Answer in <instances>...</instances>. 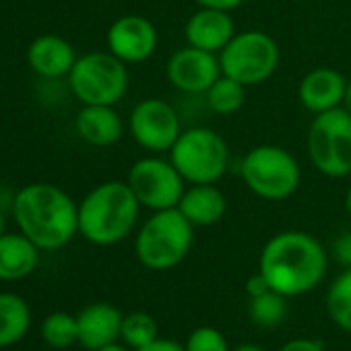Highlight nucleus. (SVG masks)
<instances>
[{
	"label": "nucleus",
	"instance_id": "9d476101",
	"mask_svg": "<svg viewBox=\"0 0 351 351\" xmlns=\"http://www.w3.org/2000/svg\"><path fill=\"white\" fill-rule=\"evenodd\" d=\"M184 178L169 159L143 157L128 169L126 184L141 207L151 211L176 209L186 191Z\"/></svg>",
	"mask_w": 351,
	"mask_h": 351
},
{
	"label": "nucleus",
	"instance_id": "f3484780",
	"mask_svg": "<svg viewBox=\"0 0 351 351\" xmlns=\"http://www.w3.org/2000/svg\"><path fill=\"white\" fill-rule=\"evenodd\" d=\"M75 48L60 36L46 34L36 38L27 48V62L44 79H62L69 77L77 62Z\"/></svg>",
	"mask_w": 351,
	"mask_h": 351
},
{
	"label": "nucleus",
	"instance_id": "ddd939ff",
	"mask_svg": "<svg viewBox=\"0 0 351 351\" xmlns=\"http://www.w3.org/2000/svg\"><path fill=\"white\" fill-rule=\"evenodd\" d=\"M108 52L124 64H138L149 60L157 50V29L143 15H124L116 19L106 36Z\"/></svg>",
	"mask_w": 351,
	"mask_h": 351
},
{
	"label": "nucleus",
	"instance_id": "473e14b6",
	"mask_svg": "<svg viewBox=\"0 0 351 351\" xmlns=\"http://www.w3.org/2000/svg\"><path fill=\"white\" fill-rule=\"evenodd\" d=\"M232 351H265L261 345H254V343H242L238 347H234Z\"/></svg>",
	"mask_w": 351,
	"mask_h": 351
},
{
	"label": "nucleus",
	"instance_id": "2f4dec72",
	"mask_svg": "<svg viewBox=\"0 0 351 351\" xmlns=\"http://www.w3.org/2000/svg\"><path fill=\"white\" fill-rule=\"evenodd\" d=\"M269 289H271V287H269L267 279H265L261 273L252 275V277L246 281V293H248L250 298H256V295H261V293H265V291H269Z\"/></svg>",
	"mask_w": 351,
	"mask_h": 351
},
{
	"label": "nucleus",
	"instance_id": "393cba45",
	"mask_svg": "<svg viewBox=\"0 0 351 351\" xmlns=\"http://www.w3.org/2000/svg\"><path fill=\"white\" fill-rule=\"evenodd\" d=\"M40 332L46 345L54 349H69L75 343H79L77 316L69 312H52L44 318Z\"/></svg>",
	"mask_w": 351,
	"mask_h": 351
},
{
	"label": "nucleus",
	"instance_id": "bb28decb",
	"mask_svg": "<svg viewBox=\"0 0 351 351\" xmlns=\"http://www.w3.org/2000/svg\"><path fill=\"white\" fill-rule=\"evenodd\" d=\"M186 351H232L223 332L217 330L215 326H199L195 328L186 343H184Z\"/></svg>",
	"mask_w": 351,
	"mask_h": 351
},
{
	"label": "nucleus",
	"instance_id": "2eb2a0df",
	"mask_svg": "<svg viewBox=\"0 0 351 351\" xmlns=\"http://www.w3.org/2000/svg\"><path fill=\"white\" fill-rule=\"evenodd\" d=\"M124 314L108 302H95L85 306L77 314L79 345L87 351L101 349L106 345L118 343L122 330Z\"/></svg>",
	"mask_w": 351,
	"mask_h": 351
},
{
	"label": "nucleus",
	"instance_id": "aec40b11",
	"mask_svg": "<svg viewBox=\"0 0 351 351\" xmlns=\"http://www.w3.org/2000/svg\"><path fill=\"white\" fill-rule=\"evenodd\" d=\"M226 195L215 184H191L178 203V211L195 228L215 226L226 215Z\"/></svg>",
	"mask_w": 351,
	"mask_h": 351
},
{
	"label": "nucleus",
	"instance_id": "5701e85b",
	"mask_svg": "<svg viewBox=\"0 0 351 351\" xmlns=\"http://www.w3.org/2000/svg\"><path fill=\"white\" fill-rule=\"evenodd\" d=\"M328 318L341 328L351 332V269L343 271L326 291Z\"/></svg>",
	"mask_w": 351,
	"mask_h": 351
},
{
	"label": "nucleus",
	"instance_id": "f704fd0d",
	"mask_svg": "<svg viewBox=\"0 0 351 351\" xmlns=\"http://www.w3.org/2000/svg\"><path fill=\"white\" fill-rule=\"evenodd\" d=\"M343 108L351 114V81L347 83V91H345V99H343Z\"/></svg>",
	"mask_w": 351,
	"mask_h": 351
},
{
	"label": "nucleus",
	"instance_id": "dca6fc26",
	"mask_svg": "<svg viewBox=\"0 0 351 351\" xmlns=\"http://www.w3.org/2000/svg\"><path fill=\"white\" fill-rule=\"evenodd\" d=\"M345 77L328 66H320L304 75L298 87V97L302 106L312 114H322L343 106L347 91Z\"/></svg>",
	"mask_w": 351,
	"mask_h": 351
},
{
	"label": "nucleus",
	"instance_id": "0eeeda50",
	"mask_svg": "<svg viewBox=\"0 0 351 351\" xmlns=\"http://www.w3.org/2000/svg\"><path fill=\"white\" fill-rule=\"evenodd\" d=\"M310 163L326 178H345L351 173V114L341 106L314 114L308 128Z\"/></svg>",
	"mask_w": 351,
	"mask_h": 351
},
{
	"label": "nucleus",
	"instance_id": "f257e3e1",
	"mask_svg": "<svg viewBox=\"0 0 351 351\" xmlns=\"http://www.w3.org/2000/svg\"><path fill=\"white\" fill-rule=\"evenodd\" d=\"M328 269L324 246L310 234L289 230L273 236L261 250L258 273L269 287L285 298H295L320 285Z\"/></svg>",
	"mask_w": 351,
	"mask_h": 351
},
{
	"label": "nucleus",
	"instance_id": "b1692460",
	"mask_svg": "<svg viewBox=\"0 0 351 351\" xmlns=\"http://www.w3.org/2000/svg\"><path fill=\"white\" fill-rule=\"evenodd\" d=\"M157 339H159V330H157V322H155V318L151 314H147V312L124 314L120 341L128 349H132V351L143 349V347L151 345Z\"/></svg>",
	"mask_w": 351,
	"mask_h": 351
},
{
	"label": "nucleus",
	"instance_id": "c9c22d12",
	"mask_svg": "<svg viewBox=\"0 0 351 351\" xmlns=\"http://www.w3.org/2000/svg\"><path fill=\"white\" fill-rule=\"evenodd\" d=\"M7 234V217L3 213V209H0V236Z\"/></svg>",
	"mask_w": 351,
	"mask_h": 351
},
{
	"label": "nucleus",
	"instance_id": "72a5a7b5",
	"mask_svg": "<svg viewBox=\"0 0 351 351\" xmlns=\"http://www.w3.org/2000/svg\"><path fill=\"white\" fill-rule=\"evenodd\" d=\"M95 351H132V349H128L124 343H122V345H120V343H112V345H106V347L95 349Z\"/></svg>",
	"mask_w": 351,
	"mask_h": 351
},
{
	"label": "nucleus",
	"instance_id": "6ab92c4d",
	"mask_svg": "<svg viewBox=\"0 0 351 351\" xmlns=\"http://www.w3.org/2000/svg\"><path fill=\"white\" fill-rule=\"evenodd\" d=\"M40 248L25 234L0 236V281H21L29 277L40 263Z\"/></svg>",
	"mask_w": 351,
	"mask_h": 351
},
{
	"label": "nucleus",
	"instance_id": "9b49d317",
	"mask_svg": "<svg viewBox=\"0 0 351 351\" xmlns=\"http://www.w3.org/2000/svg\"><path fill=\"white\" fill-rule=\"evenodd\" d=\"M128 130L136 145L151 153H163L182 134V122L171 104L159 97L138 101L128 118Z\"/></svg>",
	"mask_w": 351,
	"mask_h": 351
},
{
	"label": "nucleus",
	"instance_id": "4468645a",
	"mask_svg": "<svg viewBox=\"0 0 351 351\" xmlns=\"http://www.w3.org/2000/svg\"><path fill=\"white\" fill-rule=\"evenodd\" d=\"M236 34H238L236 23L230 11L207 9V7H199V11L193 13L184 25V36L189 46L201 48L205 52H213L217 56L232 42Z\"/></svg>",
	"mask_w": 351,
	"mask_h": 351
},
{
	"label": "nucleus",
	"instance_id": "1a4fd4ad",
	"mask_svg": "<svg viewBox=\"0 0 351 351\" xmlns=\"http://www.w3.org/2000/svg\"><path fill=\"white\" fill-rule=\"evenodd\" d=\"M221 73L246 87L265 83L279 64L277 42L258 29L240 32L219 52Z\"/></svg>",
	"mask_w": 351,
	"mask_h": 351
},
{
	"label": "nucleus",
	"instance_id": "4be33fe9",
	"mask_svg": "<svg viewBox=\"0 0 351 351\" xmlns=\"http://www.w3.org/2000/svg\"><path fill=\"white\" fill-rule=\"evenodd\" d=\"M207 97V106L213 114L219 116H230L236 114L244 101H246V85H242L240 81L221 75L205 93Z\"/></svg>",
	"mask_w": 351,
	"mask_h": 351
},
{
	"label": "nucleus",
	"instance_id": "412c9836",
	"mask_svg": "<svg viewBox=\"0 0 351 351\" xmlns=\"http://www.w3.org/2000/svg\"><path fill=\"white\" fill-rule=\"evenodd\" d=\"M32 326L29 304L17 295L3 291L0 293V349H7L19 343Z\"/></svg>",
	"mask_w": 351,
	"mask_h": 351
},
{
	"label": "nucleus",
	"instance_id": "7c9ffc66",
	"mask_svg": "<svg viewBox=\"0 0 351 351\" xmlns=\"http://www.w3.org/2000/svg\"><path fill=\"white\" fill-rule=\"evenodd\" d=\"M136 351H186L184 345H180L178 341H171V339H157L153 341L151 345L143 347V349H136Z\"/></svg>",
	"mask_w": 351,
	"mask_h": 351
},
{
	"label": "nucleus",
	"instance_id": "a211bd4d",
	"mask_svg": "<svg viewBox=\"0 0 351 351\" xmlns=\"http://www.w3.org/2000/svg\"><path fill=\"white\" fill-rule=\"evenodd\" d=\"M75 126L79 136L91 147H112L124 132V122L114 106H83Z\"/></svg>",
	"mask_w": 351,
	"mask_h": 351
},
{
	"label": "nucleus",
	"instance_id": "7ed1b4c3",
	"mask_svg": "<svg viewBox=\"0 0 351 351\" xmlns=\"http://www.w3.org/2000/svg\"><path fill=\"white\" fill-rule=\"evenodd\" d=\"M141 213V203L126 182H104L79 203V234L95 246H114L126 240Z\"/></svg>",
	"mask_w": 351,
	"mask_h": 351
},
{
	"label": "nucleus",
	"instance_id": "f8f14e48",
	"mask_svg": "<svg viewBox=\"0 0 351 351\" xmlns=\"http://www.w3.org/2000/svg\"><path fill=\"white\" fill-rule=\"evenodd\" d=\"M169 83L182 93H207V89L223 75L219 56L195 46L176 50L165 66Z\"/></svg>",
	"mask_w": 351,
	"mask_h": 351
},
{
	"label": "nucleus",
	"instance_id": "423d86ee",
	"mask_svg": "<svg viewBox=\"0 0 351 351\" xmlns=\"http://www.w3.org/2000/svg\"><path fill=\"white\" fill-rule=\"evenodd\" d=\"M169 161L189 184H217L230 167V149L213 128L195 126L182 130L169 149Z\"/></svg>",
	"mask_w": 351,
	"mask_h": 351
},
{
	"label": "nucleus",
	"instance_id": "6e6552de",
	"mask_svg": "<svg viewBox=\"0 0 351 351\" xmlns=\"http://www.w3.org/2000/svg\"><path fill=\"white\" fill-rule=\"evenodd\" d=\"M69 87L83 106H116L128 91V71L112 52H89L77 58Z\"/></svg>",
	"mask_w": 351,
	"mask_h": 351
},
{
	"label": "nucleus",
	"instance_id": "f03ea898",
	"mask_svg": "<svg viewBox=\"0 0 351 351\" xmlns=\"http://www.w3.org/2000/svg\"><path fill=\"white\" fill-rule=\"evenodd\" d=\"M11 211L19 232L40 250H60L79 234V205L56 184H27L15 195Z\"/></svg>",
	"mask_w": 351,
	"mask_h": 351
},
{
	"label": "nucleus",
	"instance_id": "20e7f679",
	"mask_svg": "<svg viewBox=\"0 0 351 351\" xmlns=\"http://www.w3.org/2000/svg\"><path fill=\"white\" fill-rule=\"evenodd\" d=\"M193 240L195 226L178 211V207L153 211L136 232L134 254L149 271H169L189 256Z\"/></svg>",
	"mask_w": 351,
	"mask_h": 351
},
{
	"label": "nucleus",
	"instance_id": "e433bc0d",
	"mask_svg": "<svg viewBox=\"0 0 351 351\" xmlns=\"http://www.w3.org/2000/svg\"><path fill=\"white\" fill-rule=\"evenodd\" d=\"M345 211H347L349 217H351V189H349L347 195H345Z\"/></svg>",
	"mask_w": 351,
	"mask_h": 351
},
{
	"label": "nucleus",
	"instance_id": "c756f323",
	"mask_svg": "<svg viewBox=\"0 0 351 351\" xmlns=\"http://www.w3.org/2000/svg\"><path fill=\"white\" fill-rule=\"evenodd\" d=\"M199 7H207V9H219V11H236L244 0H195Z\"/></svg>",
	"mask_w": 351,
	"mask_h": 351
},
{
	"label": "nucleus",
	"instance_id": "a878e982",
	"mask_svg": "<svg viewBox=\"0 0 351 351\" xmlns=\"http://www.w3.org/2000/svg\"><path fill=\"white\" fill-rule=\"evenodd\" d=\"M248 314L250 320L261 326V328H273L277 326L285 314H287V298L269 289L256 298H250V306H248Z\"/></svg>",
	"mask_w": 351,
	"mask_h": 351
},
{
	"label": "nucleus",
	"instance_id": "39448f33",
	"mask_svg": "<svg viewBox=\"0 0 351 351\" xmlns=\"http://www.w3.org/2000/svg\"><path fill=\"white\" fill-rule=\"evenodd\" d=\"M240 176L246 189L265 201H285L302 182L298 159L279 145L250 149L240 163Z\"/></svg>",
	"mask_w": 351,
	"mask_h": 351
},
{
	"label": "nucleus",
	"instance_id": "cd10ccee",
	"mask_svg": "<svg viewBox=\"0 0 351 351\" xmlns=\"http://www.w3.org/2000/svg\"><path fill=\"white\" fill-rule=\"evenodd\" d=\"M332 252H335V258H337L343 267L351 269V232H345V234H341V236L335 240Z\"/></svg>",
	"mask_w": 351,
	"mask_h": 351
},
{
	"label": "nucleus",
	"instance_id": "c85d7f7f",
	"mask_svg": "<svg viewBox=\"0 0 351 351\" xmlns=\"http://www.w3.org/2000/svg\"><path fill=\"white\" fill-rule=\"evenodd\" d=\"M279 351H324V345L316 339H291Z\"/></svg>",
	"mask_w": 351,
	"mask_h": 351
}]
</instances>
